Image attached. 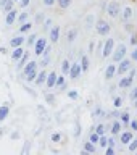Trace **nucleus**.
I'll return each mask as SVG.
<instances>
[{"label": "nucleus", "mask_w": 137, "mask_h": 155, "mask_svg": "<svg viewBox=\"0 0 137 155\" xmlns=\"http://www.w3.org/2000/svg\"><path fill=\"white\" fill-rule=\"evenodd\" d=\"M57 3L60 5V8H70L71 7V3H73V0H57Z\"/></svg>", "instance_id": "obj_33"}, {"label": "nucleus", "mask_w": 137, "mask_h": 155, "mask_svg": "<svg viewBox=\"0 0 137 155\" xmlns=\"http://www.w3.org/2000/svg\"><path fill=\"white\" fill-rule=\"evenodd\" d=\"M134 107H135V108H137V99L134 100Z\"/></svg>", "instance_id": "obj_57"}, {"label": "nucleus", "mask_w": 137, "mask_h": 155, "mask_svg": "<svg viewBox=\"0 0 137 155\" xmlns=\"http://www.w3.org/2000/svg\"><path fill=\"white\" fill-rule=\"evenodd\" d=\"M132 82H134V78H132V76H131V74L126 76V74H124V78H121V79H119L118 87H121V89H128V87L132 86Z\"/></svg>", "instance_id": "obj_9"}, {"label": "nucleus", "mask_w": 137, "mask_h": 155, "mask_svg": "<svg viewBox=\"0 0 137 155\" xmlns=\"http://www.w3.org/2000/svg\"><path fill=\"white\" fill-rule=\"evenodd\" d=\"M36 41H37V36H36V34H31V36L26 39L28 45H34V44H36Z\"/></svg>", "instance_id": "obj_40"}, {"label": "nucleus", "mask_w": 137, "mask_h": 155, "mask_svg": "<svg viewBox=\"0 0 137 155\" xmlns=\"http://www.w3.org/2000/svg\"><path fill=\"white\" fill-rule=\"evenodd\" d=\"M121 129H123V123H121L119 120H115L113 123H111V134H119Z\"/></svg>", "instance_id": "obj_16"}, {"label": "nucleus", "mask_w": 137, "mask_h": 155, "mask_svg": "<svg viewBox=\"0 0 137 155\" xmlns=\"http://www.w3.org/2000/svg\"><path fill=\"white\" fill-rule=\"evenodd\" d=\"M131 68H132V60L131 58H123L121 61H118V65H116V73H118L119 76H124L126 73H128Z\"/></svg>", "instance_id": "obj_2"}, {"label": "nucleus", "mask_w": 137, "mask_h": 155, "mask_svg": "<svg viewBox=\"0 0 137 155\" xmlns=\"http://www.w3.org/2000/svg\"><path fill=\"white\" fill-rule=\"evenodd\" d=\"M0 53H2V55H5V53H7V48H5V47H0Z\"/></svg>", "instance_id": "obj_56"}, {"label": "nucleus", "mask_w": 137, "mask_h": 155, "mask_svg": "<svg viewBox=\"0 0 137 155\" xmlns=\"http://www.w3.org/2000/svg\"><path fill=\"white\" fill-rule=\"evenodd\" d=\"M37 74H39V73H37V68H34L32 71H29V73H28L24 79H26L28 82H34V81H36V78H37Z\"/></svg>", "instance_id": "obj_22"}, {"label": "nucleus", "mask_w": 137, "mask_h": 155, "mask_svg": "<svg viewBox=\"0 0 137 155\" xmlns=\"http://www.w3.org/2000/svg\"><path fill=\"white\" fill-rule=\"evenodd\" d=\"M68 97L73 99V100H76L77 97H79V92H77L76 89H71V91H68Z\"/></svg>", "instance_id": "obj_38"}, {"label": "nucleus", "mask_w": 137, "mask_h": 155, "mask_svg": "<svg viewBox=\"0 0 137 155\" xmlns=\"http://www.w3.org/2000/svg\"><path fill=\"white\" fill-rule=\"evenodd\" d=\"M31 28H32V23H23L21 26H19V34H24V32H28V31H31Z\"/></svg>", "instance_id": "obj_29"}, {"label": "nucleus", "mask_w": 137, "mask_h": 155, "mask_svg": "<svg viewBox=\"0 0 137 155\" xmlns=\"http://www.w3.org/2000/svg\"><path fill=\"white\" fill-rule=\"evenodd\" d=\"M42 21H44V15H42V13H37V16H36V19H34V23L39 24V23H42Z\"/></svg>", "instance_id": "obj_50"}, {"label": "nucleus", "mask_w": 137, "mask_h": 155, "mask_svg": "<svg viewBox=\"0 0 137 155\" xmlns=\"http://www.w3.org/2000/svg\"><path fill=\"white\" fill-rule=\"evenodd\" d=\"M57 73L55 71H50V73H48V74H47V87H48V89H52V87H55V82H57Z\"/></svg>", "instance_id": "obj_14"}, {"label": "nucleus", "mask_w": 137, "mask_h": 155, "mask_svg": "<svg viewBox=\"0 0 137 155\" xmlns=\"http://www.w3.org/2000/svg\"><path fill=\"white\" fill-rule=\"evenodd\" d=\"M45 100L48 102V104H53V102H55V95H53V94H47L45 95Z\"/></svg>", "instance_id": "obj_46"}, {"label": "nucleus", "mask_w": 137, "mask_h": 155, "mask_svg": "<svg viewBox=\"0 0 137 155\" xmlns=\"http://www.w3.org/2000/svg\"><path fill=\"white\" fill-rule=\"evenodd\" d=\"M45 81H47V71H41V73L37 74V78H36V84L41 86V84H44Z\"/></svg>", "instance_id": "obj_23"}, {"label": "nucleus", "mask_w": 137, "mask_h": 155, "mask_svg": "<svg viewBox=\"0 0 137 155\" xmlns=\"http://www.w3.org/2000/svg\"><path fill=\"white\" fill-rule=\"evenodd\" d=\"M15 2H19V0H15Z\"/></svg>", "instance_id": "obj_58"}, {"label": "nucleus", "mask_w": 137, "mask_h": 155, "mask_svg": "<svg viewBox=\"0 0 137 155\" xmlns=\"http://www.w3.org/2000/svg\"><path fill=\"white\" fill-rule=\"evenodd\" d=\"M129 99L132 100V102H134V100L137 99V87H134V91H132V92H131V94H129Z\"/></svg>", "instance_id": "obj_49"}, {"label": "nucleus", "mask_w": 137, "mask_h": 155, "mask_svg": "<svg viewBox=\"0 0 137 155\" xmlns=\"http://www.w3.org/2000/svg\"><path fill=\"white\" fill-rule=\"evenodd\" d=\"M50 42L52 44H57L58 41H60V26H53L50 29Z\"/></svg>", "instance_id": "obj_12"}, {"label": "nucleus", "mask_w": 137, "mask_h": 155, "mask_svg": "<svg viewBox=\"0 0 137 155\" xmlns=\"http://www.w3.org/2000/svg\"><path fill=\"white\" fill-rule=\"evenodd\" d=\"M89 65H90L89 57H87V55H82V57H81V70L84 71V73H87V71H89Z\"/></svg>", "instance_id": "obj_20"}, {"label": "nucleus", "mask_w": 137, "mask_h": 155, "mask_svg": "<svg viewBox=\"0 0 137 155\" xmlns=\"http://www.w3.org/2000/svg\"><path fill=\"white\" fill-rule=\"evenodd\" d=\"M8 115H10V107L8 105H2L0 107V123H2Z\"/></svg>", "instance_id": "obj_21"}, {"label": "nucleus", "mask_w": 137, "mask_h": 155, "mask_svg": "<svg viewBox=\"0 0 137 155\" xmlns=\"http://www.w3.org/2000/svg\"><path fill=\"white\" fill-rule=\"evenodd\" d=\"M126 52H128V47H126V44H119V45L113 50V53H111V61H113V63L121 61V60H123V58L126 57Z\"/></svg>", "instance_id": "obj_3"}, {"label": "nucleus", "mask_w": 137, "mask_h": 155, "mask_svg": "<svg viewBox=\"0 0 137 155\" xmlns=\"http://www.w3.org/2000/svg\"><path fill=\"white\" fill-rule=\"evenodd\" d=\"M115 74H116V63L111 61L110 65L105 68V74L103 76H105V79L108 81V79H111V78H115Z\"/></svg>", "instance_id": "obj_10"}, {"label": "nucleus", "mask_w": 137, "mask_h": 155, "mask_svg": "<svg viewBox=\"0 0 137 155\" xmlns=\"http://www.w3.org/2000/svg\"><path fill=\"white\" fill-rule=\"evenodd\" d=\"M84 23H86V28H92V26H95V23H97V21H95V15H92V13H90L89 16L86 18V21H84Z\"/></svg>", "instance_id": "obj_27"}, {"label": "nucleus", "mask_w": 137, "mask_h": 155, "mask_svg": "<svg viewBox=\"0 0 137 155\" xmlns=\"http://www.w3.org/2000/svg\"><path fill=\"white\" fill-rule=\"evenodd\" d=\"M24 42H26V39H24L23 34H21V36H15L11 41H10V45H11L13 48H15V47H21Z\"/></svg>", "instance_id": "obj_15"}, {"label": "nucleus", "mask_w": 137, "mask_h": 155, "mask_svg": "<svg viewBox=\"0 0 137 155\" xmlns=\"http://www.w3.org/2000/svg\"><path fill=\"white\" fill-rule=\"evenodd\" d=\"M119 121L123 123L124 126L126 124H129V121H131V115H129V111H123V113L119 115Z\"/></svg>", "instance_id": "obj_25"}, {"label": "nucleus", "mask_w": 137, "mask_h": 155, "mask_svg": "<svg viewBox=\"0 0 137 155\" xmlns=\"http://www.w3.org/2000/svg\"><path fill=\"white\" fill-rule=\"evenodd\" d=\"M106 155H115V147H111V145H108V149L105 150Z\"/></svg>", "instance_id": "obj_52"}, {"label": "nucleus", "mask_w": 137, "mask_h": 155, "mask_svg": "<svg viewBox=\"0 0 137 155\" xmlns=\"http://www.w3.org/2000/svg\"><path fill=\"white\" fill-rule=\"evenodd\" d=\"M99 145H100V147H106V145H108V137H105V134H102V136H100Z\"/></svg>", "instance_id": "obj_36"}, {"label": "nucleus", "mask_w": 137, "mask_h": 155, "mask_svg": "<svg viewBox=\"0 0 137 155\" xmlns=\"http://www.w3.org/2000/svg\"><path fill=\"white\" fill-rule=\"evenodd\" d=\"M28 16H29V15H28V13H24V12H23V13H19V15H18V21H19V24L26 23V21H28Z\"/></svg>", "instance_id": "obj_37"}, {"label": "nucleus", "mask_w": 137, "mask_h": 155, "mask_svg": "<svg viewBox=\"0 0 137 155\" xmlns=\"http://www.w3.org/2000/svg\"><path fill=\"white\" fill-rule=\"evenodd\" d=\"M99 139H100V136L97 133H92L90 137H89V140H90V142H94V144H99Z\"/></svg>", "instance_id": "obj_42"}, {"label": "nucleus", "mask_w": 137, "mask_h": 155, "mask_svg": "<svg viewBox=\"0 0 137 155\" xmlns=\"http://www.w3.org/2000/svg\"><path fill=\"white\" fill-rule=\"evenodd\" d=\"M48 63H50V53H42V58H41V61H39V65L47 66Z\"/></svg>", "instance_id": "obj_30"}, {"label": "nucleus", "mask_w": 137, "mask_h": 155, "mask_svg": "<svg viewBox=\"0 0 137 155\" xmlns=\"http://www.w3.org/2000/svg\"><path fill=\"white\" fill-rule=\"evenodd\" d=\"M128 150H129V152H135V150H137V139H132L128 144Z\"/></svg>", "instance_id": "obj_35"}, {"label": "nucleus", "mask_w": 137, "mask_h": 155, "mask_svg": "<svg viewBox=\"0 0 137 155\" xmlns=\"http://www.w3.org/2000/svg\"><path fill=\"white\" fill-rule=\"evenodd\" d=\"M37 65H39V61H32V60H31V61H28L26 65H24V68H23V74L26 76L29 71H32L34 68H37Z\"/></svg>", "instance_id": "obj_18"}, {"label": "nucleus", "mask_w": 137, "mask_h": 155, "mask_svg": "<svg viewBox=\"0 0 137 155\" xmlns=\"http://www.w3.org/2000/svg\"><path fill=\"white\" fill-rule=\"evenodd\" d=\"M79 134H81V128H79V123H76V131H74V136L77 137Z\"/></svg>", "instance_id": "obj_53"}, {"label": "nucleus", "mask_w": 137, "mask_h": 155, "mask_svg": "<svg viewBox=\"0 0 137 155\" xmlns=\"http://www.w3.org/2000/svg\"><path fill=\"white\" fill-rule=\"evenodd\" d=\"M115 144H116V142H115V139H113V137H108V145L115 147Z\"/></svg>", "instance_id": "obj_54"}, {"label": "nucleus", "mask_w": 137, "mask_h": 155, "mask_svg": "<svg viewBox=\"0 0 137 155\" xmlns=\"http://www.w3.org/2000/svg\"><path fill=\"white\" fill-rule=\"evenodd\" d=\"M105 131H106V126L105 124H99L95 128V133L99 134V136H102V134H105Z\"/></svg>", "instance_id": "obj_39"}, {"label": "nucleus", "mask_w": 137, "mask_h": 155, "mask_svg": "<svg viewBox=\"0 0 137 155\" xmlns=\"http://www.w3.org/2000/svg\"><path fill=\"white\" fill-rule=\"evenodd\" d=\"M132 15H134V10L132 7H124V8H121V13H119V19L123 23H128L131 18H132Z\"/></svg>", "instance_id": "obj_6"}, {"label": "nucleus", "mask_w": 137, "mask_h": 155, "mask_svg": "<svg viewBox=\"0 0 137 155\" xmlns=\"http://www.w3.org/2000/svg\"><path fill=\"white\" fill-rule=\"evenodd\" d=\"M61 140V133H53L52 134V142H60Z\"/></svg>", "instance_id": "obj_43"}, {"label": "nucleus", "mask_w": 137, "mask_h": 155, "mask_svg": "<svg viewBox=\"0 0 137 155\" xmlns=\"http://www.w3.org/2000/svg\"><path fill=\"white\" fill-rule=\"evenodd\" d=\"M92 116H94V118H103V116H105L103 108H102V107H97V108L92 111Z\"/></svg>", "instance_id": "obj_31"}, {"label": "nucleus", "mask_w": 137, "mask_h": 155, "mask_svg": "<svg viewBox=\"0 0 137 155\" xmlns=\"http://www.w3.org/2000/svg\"><path fill=\"white\" fill-rule=\"evenodd\" d=\"M131 44H132V45L137 44V36H131Z\"/></svg>", "instance_id": "obj_55"}, {"label": "nucleus", "mask_w": 137, "mask_h": 155, "mask_svg": "<svg viewBox=\"0 0 137 155\" xmlns=\"http://www.w3.org/2000/svg\"><path fill=\"white\" fill-rule=\"evenodd\" d=\"M57 87H60V89H65L66 87V81H65V76H57V82H55Z\"/></svg>", "instance_id": "obj_32"}, {"label": "nucleus", "mask_w": 137, "mask_h": 155, "mask_svg": "<svg viewBox=\"0 0 137 155\" xmlns=\"http://www.w3.org/2000/svg\"><path fill=\"white\" fill-rule=\"evenodd\" d=\"M131 60H132V61H137V47L134 48L132 52H131Z\"/></svg>", "instance_id": "obj_51"}, {"label": "nucleus", "mask_w": 137, "mask_h": 155, "mask_svg": "<svg viewBox=\"0 0 137 155\" xmlns=\"http://www.w3.org/2000/svg\"><path fill=\"white\" fill-rule=\"evenodd\" d=\"M95 31H97L99 36H108V34L111 32V26H110V23L106 21V19H97Z\"/></svg>", "instance_id": "obj_1"}, {"label": "nucleus", "mask_w": 137, "mask_h": 155, "mask_svg": "<svg viewBox=\"0 0 137 155\" xmlns=\"http://www.w3.org/2000/svg\"><path fill=\"white\" fill-rule=\"evenodd\" d=\"M45 47H47V39H37L36 44H34V53L36 55H42L44 50H45Z\"/></svg>", "instance_id": "obj_7"}, {"label": "nucleus", "mask_w": 137, "mask_h": 155, "mask_svg": "<svg viewBox=\"0 0 137 155\" xmlns=\"http://www.w3.org/2000/svg\"><path fill=\"white\" fill-rule=\"evenodd\" d=\"M23 53H24L23 45H21V47H15V50L11 52V60H13V61H18L19 58L23 57Z\"/></svg>", "instance_id": "obj_17"}, {"label": "nucleus", "mask_w": 137, "mask_h": 155, "mask_svg": "<svg viewBox=\"0 0 137 155\" xmlns=\"http://www.w3.org/2000/svg\"><path fill=\"white\" fill-rule=\"evenodd\" d=\"M132 139H134V136H132V133H131V131L119 133V142H121V144H129Z\"/></svg>", "instance_id": "obj_13"}, {"label": "nucleus", "mask_w": 137, "mask_h": 155, "mask_svg": "<svg viewBox=\"0 0 137 155\" xmlns=\"http://www.w3.org/2000/svg\"><path fill=\"white\" fill-rule=\"evenodd\" d=\"M119 13H121V7L118 2H110L106 5V15L110 18H119Z\"/></svg>", "instance_id": "obj_4"}, {"label": "nucleus", "mask_w": 137, "mask_h": 155, "mask_svg": "<svg viewBox=\"0 0 137 155\" xmlns=\"http://www.w3.org/2000/svg\"><path fill=\"white\" fill-rule=\"evenodd\" d=\"M70 68H71L70 60H63L61 61V71H63V74H70Z\"/></svg>", "instance_id": "obj_28"}, {"label": "nucleus", "mask_w": 137, "mask_h": 155, "mask_svg": "<svg viewBox=\"0 0 137 155\" xmlns=\"http://www.w3.org/2000/svg\"><path fill=\"white\" fill-rule=\"evenodd\" d=\"M28 60H29V52H26L24 50V53H23V57L18 60V65H16V70H21V68H24V65L28 63Z\"/></svg>", "instance_id": "obj_19"}, {"label": "nucleus", "mask_w": 137, "mask_h": 155, "mask_svg": "<svg viewBox=\"0 0 137 155\" xmlns=\"http://www.w3.org/2000/svg\"><path fill=\"white\" fill-rule=\"evenodd\" d=\"M18 3H19V7H21V8H26V7H28V5H29V3H31V0H19V2H18Z\"/></svg>", "instance_id": "obj_47"}, {"label": "nucleus", "mask_w": 137, "mask_h": 155, "mask_svg": "<svg viewBox=\"0 0 137 155\" xmlns=\"http://www.w3.org/2000/svg\"><path fill=\"white\" fill-rule=\"evenodd\" d=\"M129 128L132 131H137V120H131L129 121Z\"/></svg>", "instance_id": "obj_45"}, {"label": "nucleus", "mask_w": 137, "mask_h": 155, "mask_svg": "<svg viewBox=\"0 0 137 155\" xmlns=\"http://www.w3.org/2000/svg\"><path fill=\"white\" fill-rule=\"evenodd\" d=\"M84 150L86 152H89V153H95V144L94 142H90V140H87V142H84Z\"/></svg>", "instance_id": "obj_26"}, {"label": "nucleus", "mask_w": 137, "mask_h": 155, "mask_svg": "<svg viewBox=\"0 0 137 155\" xmlns=\"http://www.w3.org/2000/svg\"><path fill=\"white\" fill-rule=\"evenodd\" d=\"M113 50H115V39H106L105 44H103V48H102V57L103 58L111 57Z\"/></svg>", "instance_id": "obj_5"}, {"label": "nucleus", "mask_w": 137, "mask_h": 155, "mask_svg": "<svg viewBox=\"0 0 137 155\" xmlns=\"http://www.w3.org/2000/svg\"><path fill=\"white\" fill-rule=\"evenodd\" d=\"M81 63H73L71 68H70V78L71 79H79V76H81Z\"/></svg>", "instance_id": "obj_8"}, {"label": "nucleus", "mask_w": 137, "mask_h": 155, "mask_svg": "<svg viewBox=\"0 0 137 155\" xmlns=\"http://www.w3.org/2000/svg\"><path fill=\"white\" fill-rule=\"evenodd\" d=\"M52 19L50 18H48V19H45V21H44V29H45V31H47V29H52Z\"/></svg>", "instance_id": "obj_44"}, {"label": "nucleus", "mask_w": 137, "mask_h": 155, "mask_svg": "<svg viewBox=\"0 0 137 155\" xmlns=\"http://www.w3.org/2000/svg\"><path fill=\"white\" fill-rule=\"evenodd\" d=\"M121 105H123V99H121V97H115V100H113V107H115V108H119Z\"/></svg>", "instance_id": "obj_41"}, {"label": "nucleus", "mask_w": 137, "mask_h": 155, "mask_svg": "<svg viewBox=\"0 0 137 155\" xmlns=\"http://www.w3.org/2000/svg\"><path fill=\"white\" fill-rule=\"evenodd\" d=\"M76 36H77V31H76V29H70V31H68V34H66V41H68V44H73V42H74Z\"/></svg>", "instance_id": "obj_24"}, {"label": "nucleus", "mask_w": 137, "mask_h": 155, "mask_svg": "<svg viewBox=\"0 0 137 155\" xmlns=\"http://www.w3.org/2000/svg\"><path fill=\"white\" fill-rule=\"evenodd\" d=\"M42 3L45 5V7H52V5L57 3V0H42Z\"/></svg>", "instance_id": "obj_48"}, {"label": "nucleus", "mask_w": 137, "mask_h": 155, "mask_svg": "<svg viewBox=\"0 0 137 155\" xmlns=\"http://www.w3.org/2000/svg\"><path fill=\"white\" fill-rule=\"evenodd\" d=\"M13 7H15V0H8V2L3 5V8H2V10H3L5 13H8L10 10H13Z\"/></svg>", "instance_id": "obj_34"}, {"label": "nucleus", "mask_w": 137, "mask_h": 155, "mask_svg": "<svg viewBox=\"0 0 137 155\" xmlns=\"http://www.w3.org/2000/svg\"><path fill=\"white\" fill-rule=\"evenodd\" d=\"M16 18H18V12L16 10H10V12L7 13V16H5V23H7V26H11V24L16 21Z\"/></svg>", "instance_id": "obj_11"}, {"label": "nucleus", "mask_w": 137, "mask_h": 155, "mask_svg": "<svg viewBox=\"0 0 137 155\" xmlns=\"http://www.w3.org/2000/svg\"><path fill=\"white\" fill-rule=\"evenodd\" d=\"M135 152H137V150H135Z\"/></svg>", "instance_id": "obj_59"}]
</instances>
